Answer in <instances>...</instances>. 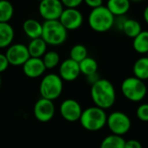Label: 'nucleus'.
<instances>
[{
	"instance_id": "obj_1",
	"label": "nucleus",
	"mask_w": 148,
	"mask_h": 148,
	"mask_svg": "<svg viewBox=\"0 0 148 148\" xmlns=\"http://www.w3.org/2000/svg\"><path fill=\"white\" fill-rule=\"evenodd\" d=\"M116 90L111 81L100 79L91 86V98L95 106L103 110L111 108L116 102Z\"/></svg>"
},
{
	"instance_id": "obj_2",
	"label": "nucleus",
	"mask_w": 148,
	"mask_h": 148,
	"mask_svg": "<svg viewBox=\"0 0 148 148\" xmlns=\"http://www.w3.org/2000/svg\"><path fill=\"white\" fill-rule=\"evenodd\" d=\"M106 119L107 114L106 110L93 106L82 111L79 121L81 126L86 131L97 132L106 125Z\"/></svg>"
},
{
	"instance_id": "obj_3",
	"label": "nucleus",
	"mask_w": 148,
	"mask_h": 148,
	"mask_svg": "<svg viewBox=\"0 0 148 148\" xmlns=\"http://www.w3.org/2000/svg\"><path fill=\"white\" fill-rule=\"evenodd\" d=\"M115 17L109 10L102 5L92 9L88 16V25L92 30L97 32H106L111 30L114 25Z\"/></svg>"
},
{
	"instance_id": "obj_4",
	"label": "nucleus",
	"mask_w": 148,
	"mask_h": 148,
	"mask_svg": "<svg viewBox=\"0 0 148 148\" xmlns=\"http://www.w3.org/2000/svg\"><path fill=\"white\" fill-rule=\"evenodd\" d=\"M42 39L47 45L58 46L63 45L67 39V30L58 20L45 21L43 24Z\"/></svg>"
},
{
	"instance_id": "obj_5",
	"label": "nucleus",
	"mask_w": 148,
	"mask_h": 148,
	"mask_svg": "<svg viewBox=\"0 0 148 148\" xmlns=\"http://www.w3.org/2000/svg\"><path fill=\"white\" fill-rule=\"evenodd\" d=\"M64 90V81L57 73H48L43 77L39 84L41 98L51 101L58 99Z\"/></svg>"
},
{
	"instance_id": "obj_6",
	"label": "nucleus",
	"mask_w": 148,
	"mask_h": 148,
	"mask_svg": "<svg viewBox=\"0 0 148 148\" xmlns=\"http://www.w3.org/2000/svg\"><path fill=\"white\" fill-rule=\"evenodd\" d=\"M123 96L131 102H140L147 94V87L145 81L134 76L125 79L120 86Z\"/></svg>"
},
{
	"instance_id": "obj_7",
	"label": "nucleus",
	"mask_w": 148,
	"mask_h": 148,
	"mask_svg": "<svg viewBox=\"0 0 148 148\" xmlns=\"http://www.w3.org/2000/svg\"><path fill=\"white\" fill-rule=\"evenodd\" d=\"M106 125L112 134L123 137L130 131L132 121L126 113L120 111H115L107 115Z\"/></svg>"
},
{
	"instance_id": "obj_8",
	"label": "nucleus",
	"mask_w": 148,
	"mask_h": 148,
	"mask_svg": "<svg viewBox=\"0 0 148 148\" xmlns=\"http://www.w3.org/2000/svg\"><path fill=\"white\" fill-rule=\"evenodd\" d=\"M58 21L68 31H75L81 27L84 22V17L77 8H64Z\"/></svg>"
},
{
	"instance_id": "obj_9",
	"label": "nucleus",
	"mask_w": 148,
	"mask_h": 148,
	"mask_svg": "<svg viewBox=\"0 0 148 148\" xmlns=\"http://www.w3.org/2000/svg\"><path fill=\"white\" fill-rule=\"evenodd\" d=\"M64 7L60 0H42L38 5V12L45 21L58 20Z\"/></svg>"
},
{
	"instance_id": "obj_10",
	"label": "nucleus",
	"mask_w": 148,
	"mask_h": 148,
	"mask_svg": "<svg viewBox=\"0 0 148 148\" xmlns=\"http://www.w3.org/2000/svg\"><path fill=\"white\" fill-rule=\"evenodd\" d=\"M5 57L12 66H22L31 58L27 45L21 43L12 44L6 50Z\"/></svg>"
},
{
	"instance_id": "obj_11",
	"label": "nucleus",
	"mask_w": 148,
	"mask_h": 148,
	"mask_svg": "<svg viewBox=\"0 0 148 148\" xmlns=\"http://www.w3.org/2000/svg\"><path fill=\"white\" fill-rule=\"evenodd\" d=\"M81 105L74 99H66L59 106V113L61 117L68 122H76L79 120L82 113Z\"/></svg>"
},
{
	"instance_id": "obj_12",
	"label": "nucleus",
	"mask_w": 148,
	"mask_h": 148,
	"mask_svg": "<svg viewBox=\"0 0 148 148\" xmlns=\"http://www.w3.org/2000/svg\"><path fill=\"white\" fill-rule=\"evenodd\" d=\"M56 108L53 101L40 98L38 99L33 107V114L36 119L42 123L49 122L55 115Z\"/></svg>"
},
{
	"instance_id": "obj_13",
	"label": "nucleus",
	"mask_w": 148,
	"mask_h": 148,
	"mask_svg": "<svg viewBox=\"0 0 148 148\" xmlns=\"http://www.w3.org/2000/svg\"><path fill=\"white\" fill-rule=\"evenodd\" d=\"M79 63L71 58H67L61 62L58 66V76L63 81L72 82L76 80L80 75Z\"/></svg>"
},
{
	"instance_id": "obj_14",
	"label": "nucleus",
	"mask_w": 148,
	"mask_h": 148,
	"mask_svg": "<svg viewBox=\"0 0 148 148\" xmlns=\"http://www.w3.org/2000/svg\"><path fill=\"white\" fill-rule=\"evenodd\" d=\"M22 69L25 75L30 79L39 78L46 71L42 58L32 57L22 65Z\"/></svg>"
},
{
	"instance_id": "obj_15",
	"label": "nucleus",
	"mask_w": 148,
	"mask_h": 148,
	"mask_svg": "<svg viewBox=\"0 0 148 148\" xmlns=\"http://www.w3.org/2000/svg\"><path fill=\"white\" fill-rule=\"evenodd\" d=\"M114 17L125 16L130 10V0H108L106 6Z\"/></svg>"
},
{
	"instance_id": "obj_16",
	"label": "nucleus",
	"mask_w": 148,
	"mask_h": 148,
	"mask_svg": "<svg viewBox=\"0 0 148 148\" xmlns=\"http://www.w3.org/2000/svg\"><path fill=\"white\" fill-rule=\"evenodd\" d=\"M23 30L25 34L29 38L35 39L41 38L43 25L39 21L34 18H28L23 24Z\"/></svg>"
},
{
	"instance_id": "obj_17",
	"label": "nucleus",
	"mask_w": 148,
	"mask_h": 148,
	"mask_svg": "<svg viewBox=\"0 0 148 148\" xmlns=\"http://www.w3.org/2000/svg\"><path fill=\"white\" fill-rule=\"evenodd\" d=\"M15 32L9 23H0V49L8 48L13 42Z\"/></svg>"
},
{
	"instance_id": "obj_18",
	"label": "nucleus",
	"mask_w": 148,
	"mask_h": 148,
	"mask_svg": "<svg viewBox=\"0 0 148 148\" xmlns=\"http://www.w3.org/2000/svg\"><path fill=\"white\" fill-rule=\"evenodd\" d=\"M133 76L142 81L148 79V58L141 57L138 58L132 66Z\"/></svg>"
},
{
	"instance_id": "obj_19",
	"label": "nucleus",
	"mask_w": 148,
	"mask_h": 148,
	"mask_svg": "<svg viewBox=\"0 0 148 148\" xmlns=\"http://www.w3.org/2000/svg\"><path fill=\"white\" fill-rule=\"evenodd\" d=\"M27 49L30 57L41 58L47 51V45L42 39V38H38L35 39H31L30 43L27 45Z\"/></svg>"
},
{
	"instance_id": "obj_20",
	"label": "nucleus",
	"mask_w": 148,
	"mask_h": 148,
	"mask_svg": "<svg viewBox=\"0 0 148 148\" xmlns=\"http://www.w3.org/2000/svg\"><path fill=\"white\" fill-rule=\"evenodd\" d=\"M121 31L128 38H134L137 35H138L142 32V27L140 23L136 19L126 18L122 26Z\"/></svg>"
},
{
	"instance_id": "obj_21",
	"label": "nucleus",
	"mask_w": 148,
	"mask_h": 148,
	"mask_svg": "<svg viewBox=\"0 0 148 148\" xmlns=\"http://www.w3.org/2000/svg\"><path fill=\"white\" fill-rule=\"evenodd\" d=\"M132 39L133 50L139 54H146L148 51V31H142Z\"/></svg>"
},
{
	"instance_id": "obj_22",
	"label": "nucleus",
	"mask_w": 148,
	"mask_h": 148,
	"mask_svg": "<svg viewBox=\"0 0 148 148\" xmlns=\"http://www.w3.org/2000/svg\"><path fill=\"white\" fill-rule=\"evenodd\" d=\"M79 64L80 73L85 75L86 77L91 75V74L98 72V69H99L98 62L92 57H86L85 59L79 62Z\"/></svg>"
},
{
	"instance_id": "obj_23",
	"label": "nucleus",
	"mask_w": 148,
	"mask_h": 148,
	"mask_svg": "<svg viewBox=\"0 0 148 148\" xmlns=\"http://www.w3.org/2000/svg\"><path fill=\"white\" fill-rule=\"evenodd\" d=\"M125 139L122 136L110 134L103 138L99 148H124Z\"/></svg>"
},
{
	"instance_id": "obj_24",
	"label": "nucleus",
	"mask_w": 148,
	"mask_h": 148,
	"mask_svg": "<svg viewBox=\"0 0 148 148\" xmlns=\"http://www.w3.org/2000/svg\"><path fill=\"white\" fill-rule=\"evenodd\" d=\"M14 15V7L8 0H0V23H9Z\"/></svg>"
},
{
	"instance_id": "obj_25",
	"label": "nucleus",
	"mask_w": 148,
	"mask_h": 148,
	"mask_svg": "<svg viewBox=\"0 0 148 148\" xmlns=\"http://www.w3.org/2000/svg\"><path fill=\"white\" fill-rule=\"evenodd\" d=\"M43 63L47 69H54L60 64V57L59 54L55 51H47L45 55L41 58Z\"/></svg>"
},
{
	"instance_id": "obj_26",
	"label": "nucleus",
	"mask_w": 148,
	"mask_h": 148,
	"mask_svg": "<svg viewBox=\"0 0 148 148\" xmlns=\"http://www.w3.org/2000/svg\"><path fill=\"white\" fill-rule=\"evenodd\" d=\"M86 57H88V51L84 45H81V44L75 45L72 46V48L70 51L69 58L74 60L77 63L81 62Z\"/></svg>"
},
{
	"instance_id": "obj_27",
	"label": "nucleus",
	"mask_w": 148,
	"mask_h": 148,
	"mask_svg": "<svg viewBox=\"0 0 148 148\" xmlns=\"http://www.w3.org/2000/svg\"><path fill=\"white\" fill-rule=\"evenodd\" d=\"M136 116L140 121L148 122V103H144L138 106Z\"/></svg>"
},
{
	"instance_id": "obj_28",
	"label": "nucleus",
	"mask_w": 148,
	"mask_h": 148,
	"mask_svg": "<svg viewBox=\"0 0 148 148\" xmlns=\"http://www.w3.org/2000/svg\"><path fill=\"white\" fill-rule=\"evenodd\" d=\"M62 5L65 8H78L84 0H60Z\"/></svg>"
},
{
	"instance_id": "obj_29",
	"label": "nucleus",
	"mask_w": 148,
	"mask_h": 148,
	"mask_svg": "<svg viewBox=\"0 0 148 148\" xmlns=\"http://www.w3.org/2000/svg\"><path fill=\"white\" fill-rule=\"evenodd\" d=\"M9 62L5 57V54L0 53V73L5 71L9 67Z\"/></svg>"
},
{
	"instance_id": "obj_30",
	"label": "nucleus",
	"mask_w": 148,
	"mask_h": 148,
	"mask_svg": "<svg viewBox=\"0 0 148 148\" xmlns=\"http://www.w3.org/2000/svg\"><path fill=\"white\" fill-rule=\"evenodd\" d=\"M124 148H143L141 143L134 138L125 140V147Z\"/></svg>"
},
{
	"instance_id": "obj_31",
	"label": "nucleus",
	"mask_w": 148,
	"mask_h": 148,
	"mask_svg": "<svg viewBox=\"0 0 148 148\" xmlns=\"http://www.w3.org/2000/svg\"><path fill=\"white\" fill-rule=\"evenodd\" d=\"M84 2L92 9H95L103 5V0H84Z\"/></svg>"
},
{
	"instance_id": "obj_32",
	"label": "nucleus",
	"mask_w": 148,
	"mask_h": 148,
	"mask_svg": "<svg viewBox=\"0 0 148 148\" xmlns=\"http://www.w3.org/2000/svg\"><path fill=\"white\" fill-rule=\"evenodd\" d=\"M86 82L90 85V86H92L94 85L97 81H99L100 79V77L99 75V73L96 72V73H93V74H91V75H88L86 77Z\"/></svg>"
},
{
	"instance_id": "obj_33",
	"label": "nucleus",
	"mask_w": 148,
	"mask_h": 148,
	"mask_svg": "<svg viewBox=\"0 0 148 148\" xmlns=\"http://www.w3.org/2000/svg\"><path fill=\"white\" fill-rule=\"evenodd\" d=\"M143 18L145 22L148 25V5L145 8L144 12H143Z\"/></svg>"
},
{
	"instance_id": "obj_34",
	"label": "nucleus",
	"mask_w": 148,
	"mask_h": 148,
	"mask_svg": "<svg viewBox=\"0 0 148 148\" xmlns=\"http://www.w3.org/2000/svg\"><path fill=\"white\" fill-rule=\"evenodd\" d=\"M1 86H2V79L1 76H0V88H1Z\"/></svg>"
},
{
	"instance_id": "obj_35",
	"label": "nucleus",
	"mask_w": 148,
	"mask_h": 148,
	"mask_svg": "<svg viewBox=\"0 0 148 148\" xmlns=\"http://www.w3.org/2000/svg\"><path fill=\"white\" fill-rule=\"evenodd\" d=\"M130 1H134V2H138V1H142V0H130Z\"/></svg>"
},
{
	"instance_id": "obj_36",
	"label": "nucleus",
	"mask_w": 148,
	"mask_h": 148,
	"mask_svg": "<svg viewBox=\"0 0 148 148\" xmlns=\"http://www.w3.org/2000/svg\"><path fill=\"white\" fill-rule=\"evenodd\" d=\"M145 57H146V58H148V51L146 52V56H145Z\"/></svg>"
},
{
	"instance_id": "obj_37",
	"label": "nucleus",
	"mask_w": 148,
	"mask_h": 148,
	"mask_svg": "<svg viewBox=\"0 0 148 148\" xmlns=\"http://www.w3.org/2000/svg\"><path fill=\"white\" fill-rule=\"evenodd\" d=\"M38 1H39V2H40V1H42V0H38Z\"/></svg>"
}]
</instances>
